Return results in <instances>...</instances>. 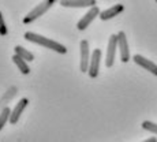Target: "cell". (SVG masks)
<instances>
[{"instance_id": "18", "label": "cell", "mask_w": 157, "mask_h": 142, "mask_svg": "<svg viewBox=\"0 0 157 142\" xmlns=\"http://www.w3.org/2000/svg\"><path fill=\"white\" fill-rule=\"evenodd\" d=\"M52 2H53V4H55V3H56V2H60V0H52Z\"/></svg>"}, {"instance_id": "14", "label": "cell", "mask_w": 157, "mask_h": 142, "mask_svg": "<svg viewBox=\"0 0 157 142\" xmlns=\"http://www.w3.org/2000/svg\"><path fill=\"white\" fill-rule=\"evenodd\" d=\"M10 115H11V111L8 107L3 108V111L0 112V131L3 130V127L6 126V123L10 120Z\"/></svg>"}, {"instance_id": "15", "label": "cell", "mask_w": 157, "mask_h": 142, "mask_svg": "<svg viewBox=\"0 0 157 142\" xmlns=\"http://www.w3.org/2000/svg\"><path fill=\"white\" fill-rule=\"evenodd\" d=\"M141 126H142L144 130L150 131V132H153V134L157 135V125H156V123L149 122V120H145V122H142V125H141Z\"/></svg>"}, {"instance_id": "3", "label": "cell", "mask_w": 157, "mask_h": 142, "mask_svg": "<svg viewBox=\"0 0 157 142\" xmlns=\"http://www.w3.org/2000/svg\"><path fill=\"white\" fill-rule=\"evenodd\" d=\"M97 17H100V10H98L97 6H93L89 8V11L81 18V21L77 23L78 30H85L86 28H89V25L96 19Z\"/></svg>"}, {"instance_id": "12", "label": "cell", "mask_w": 157, "mask_h": 142, "mask_svg": "<svg viewBox=\"0 0 157 142\" xmlns=\"http://www.w3.org/2000/svg\"><path fill=\"white\" fill-rule=\"evenodd\" d=\"M13 62L17 64V67L19 68V71L22 72L23 75H28L29 72H30V67L28 64H26V60L23 59V57H21V56H18V55H14L13 56Z\"/></svg>"}, {"instance_id": "7", "label": "cell", "mask_w": 157, "mask_h": 142, "mask_svg": "<svg viewBox=\"0 0 157 142\" xmlns=\"http://www.w3.org/2000/svg\"><path fill=\"white\" fill-rule=\"evenodd\" d=\"M100 60H101V49H94L90 57V64H89V77L90 78H97L98 72H100Z\"/></svg>"}, {"instance_id": "19", "label": "cell", "mask_w": 157, "mask_h": 142, "mask_svg": "<svg viewBox=\"0 0 157 142\" xmlns=\"http://www.w3.org/2000/svg\"><path fill=\"white\" fill-rule=\"evenodd\" d=\"M156 3H157V0H156Z\"/></svg>"}, {"instance_id": "5", "label": "cell", "mask_w": 157, "mask_h": 142, "mask_svg": "<svg viewBox=\"0 0 157 142\" xmlns=\"http://www.w3.org/2000/svg\"><path fill=\"white\" fill-rule=\"evenodd\" d=\"M117 48L120 52V60L123 63H127L130 60V49H128V43H127V37H126L124 32H119L117 33Z\"/></svg>"}, {"instance_id": "1", "label": "cell", "mask_w": 157, "mask_h": 142, "mask_svg": "<svg viewBox=\"0 0 157 142\" xmlns=\"http://www.w3.org/2000/svg\"><path fill=\"white\" fill-rule=\"evenodd\" d=\"M23 37H25V40L30 41V43H34L37 45L48 48V49H52V51H55V52L60 53V55H66V53H67V48H66L64 45H62L60 43H57V41L51 40V38L44 37V36H41V34H37V33L26 32Z\"/></svg>"}, {"instance_id": "17", "label": "cell", "mask_w": 157, "mask_h": 142, "mask_svg": "<svg viewBox=\"0 0 157 142\" xmlns=\"http://www.w3.org/2000/svg\"><path fill=\"white\" fill-rule=\"evenodd\" d=\"M144 142H157V138L152 137V138H147V140H145Z\"/></svg>"}, {"instance_id": "13", "label": "cell", "mask_w": 157, "mask_h": 142, "mask_svg": "<svg viewBox=\"0 0 157 142\" xmlns=\"http://www.w3.org/2000/svg\"><path fill=\"white\" fill-rule=\"evenodd\" d=\"M14 51H15V55L23 57V59L28 60V62H33V60H34V55H33L32 52H29L28 49H25L23 47H21V45H17V47L14 48Z\"/></svg>"}, {"instance_id": "11", "label": "cell", "mask_w": 157, "mask_h": 142, "mask_svg": "<svg viewBox=\"0 0 157 142\" xmlns=\"http://www.w3.org/2000/svg\"><path fill=\"white\" fill-rule=\"evenodd\" d=\"M123 10H124V6L123 4H115L111 8H107L105 11L100 13V19L101 21H108V19H111V18H115L116 15L123 13Z\"/></svg>"}, {"instance_id": "6", "label": "cell", "mask_w": 157, "mask_h": 142, "mask_svg": "<svg viewBox=\"0 0 157 142\" xmlns=\"http://www.w3.org/2000/svg\"><path fill=\"white\" fill-rule=\"evenodd\" d=\"M117 49V36L111 34L109 40H108V47H107V59H105V66L111 68L115 62V53Z\"/></svg>"}, {"instance_id": "8", "label": "cell", "mask_w": 157, "mask_h": 142, "mask_svg": "<svg viewBox=\"0 0 157 142\" xmlns=\"http://www.w3.org/2000/svg\"><path fill=\"white\" fill-rule=\"evenodd\" d=\"M60 6L67 8H90L96 6V0H60Z\"/></svg>"}, {"instance_id": "9", "label": "cell", "mask_w": 157, "mask_h": 142, "mask_svg": "<svg viewBox=\"0 0 157 142\" xmlns=\"http://www.w3.org/2000/svg\"><path fill=\"white\" fill-rule=\"evenodd\" d=\"M132 60H134L138 66H141L142 68H145L146 71L152 72L153 75H157V64H155L152 60L146 59V57H144L141 55H134L132 56Z\"/></svg>"}, {"instance_id": "16", "label": "cell", "mask_w": 157, "mask_h": 142, "mask_svg": "<svg viewBox=\"0 0 157 142\" xmlns=\"http://www.w3.org/2000/svg\"><path fill=\"white\" fill-rule=\"evenodd\" d=\"M8 33V29L4 23V19H3V14L0 13V36H6Z\"/></svg>"}, {"instance_id": "2", "label": "cell", "mask_w": 157, "mask_h": 142, "mask_svg": "<svg viewBox=\"0 0 157 142\" xmlns=\"http://www.w3.org/2000/svg\"><path fill=\"white\" fill-rule=\"evenodd\" d=\"M52 6H53V2H52V0H43L40 4L36 6V7L33 8V10L30 11V13L26 15L25 18H23V23H25V25H28V23H32L33 21H36L37 18L43 17V15L47 13V11L49 10Z\"/></svg>"}, {"instance_id": "4", "label": "cell", "mask_w": 157, "mask_h": 142, "mask_svg": "<svg viewBox=\"0 0 157 142\" xmlns=\"http://www.w3.org/2000/svg\"><path fill=\"white\" fill-rule=\"evenodd\" d=\"M81 48V62H79V68L82 72L89 71V64H90V51H89V43L87 40H82L79 44Z\"/></svg>"}, {"instance_id": "10", "label": "cell", "mask_w": 157, "mask_h": 142, "mask_svg": "<svg viewBox=\"0 0 157 142\" xmlns=\"http://www.w3.org/2000/svg\"><path fill=\"white\" fill-rule=\"evenodd\" d=\"M29 104V100L28 98H21V101L15 105V108L11 111V115H10V123L11 125H17L18 120H19L21 115L25 111V108L28 107Z\"/></svg>"}]
</instances>
